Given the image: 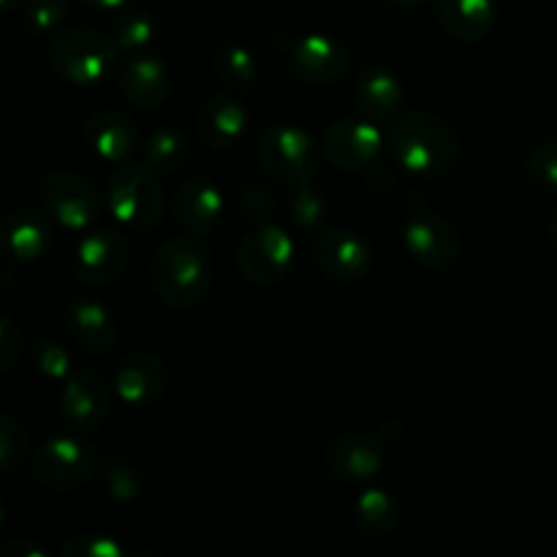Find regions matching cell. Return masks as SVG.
<instances>
[{"label": "cell", "mask_w": 557, "mask_h": 557, "mask_svg": "<svg viewBox=\"0 0 557 557\" xmlns=\"http://www.w3.org/2000/svg\"><path fill=\"white\" fill-rule=\"evenodd\" d=\"M109 411H112V397H109L107 379L98 370L82 368L63 381L60 413L71 430L92 433V430L103 428Z\"/></svg>", "instance_id": "obj_9"}, {"label": "cell", "mask_w": 557, "mask_h": 557, "mask_svg": "<svg viewBox=\"0 0 557 557\" xmlns=\"http://www.w3.org/2000/svg\"><path fill=\"white\" fill-rule=\"evenodd\" d=\"M41 199L49 215L69 232H90L103 212L101 194L69 169H52L44 174Z\"/></svg>", "instance_id": "obj_7"}, {"label": "cell", "mask_w": 557, "mask_h": 557, "mask_svg": "<svg viewBox=\"0 0 557 557\" xmlns=\"http://www.w3.org/2000/svg\"><path fill=\"white\" fill-rule=\"evenodd\" d=\"M52 223L38 210H16L0 226V248L16 261H36L52 248Z\"/></svg>", "instance_id": "obj_20"}, {"label": "cell", "mask_w": 557, "mask_h": 557, "mask_svg": "<svg viewBox=\"0 0 557 557\" xmlns=\"http://www.w3.org/2000/svg\"><path fill=\"white\" fill-rule=\"evenodd\" d=\"M384 150V134L368 120H335L324 134V156L332 166L359 172L373 166Z\"/></svg>", "instance_id": "obj_12"}, {"label": "cell", "mask_w": 557, "mask_h": 557, "mask_svg": "<svg viewBox=\"0 0 557 557\" xmlns=\"http://www.w3.org/2000/svg\"><path fill=\"white\" fill-rule=\"evenodd\" d=\"M259 158L275 183L294 188L315 177L321 166V147L299 125L277 123L261 134Z\"/></svg>", "instance_id": "obj_5"}, {"label": "cell", "mask_w": 557, "mask_h": 557, "mask_svg": "<svg viewBox=\"0 0 557 557\" xmlns=\"http://www.w3.org/2000/svg\"><path fill=\"white\" fill-rule=\"evenodd\" d=\"M212 69H215V76L223 82V85L237 87V90H245V87L253 85L256 74H259V65H256L250 49L237 47V44H234V47L221 49L215 63H212Z\"/></svg>", "instance_id": "obj_29"}, {"label": "cell", "mask_w": 557, "mask_h": 557, "mask_svg": "<svg viewBox=\"0 0 557 557\" xmlns=\"http://www.w3.org/2000/svg\"><path fill=\"white\" fill-rule=\"evenodd\" d=\"M22 354V332L9 315H0V375L9 373Z\"/></svg>", "instance_id": "obj_36"}, {"label": "cell", "mask_w": 557, "mask_h": 557, "mask_svg": "<svg viewBox=\"0 0 557 557\" xmlns=\"http://www.w3.org/2000/svg\"><path fill=\"white\" fill-rule=\"evenodd\" d=\"M65 326H69L71 337L96 357H103L117 346V324H114L112 310L96 299H71L65 308Z\"/></svg>", "instance_id": "obj_19"}, {"label": "cell", "mask_w": 557, "mask_h": 557, "mask_svg": "<svg viewBox=\"0 0 557 557\" xmlns=\"http://www.w3.org/2000/svg\"><path fill=\"white\" fill-rule=\"evenodd\" d=\"M288 63L299 79L310 82V85H330L346 74L348 49L337 38L324 36V33H310L294 44Z\"/></svg>", "instance_id": "obj_16"}, {"label": "cell", "mask_w": 557, "mask_h": 557, "mask_svg": "<svg viewBox=\"0 0 557 557\" xmlns=\"http://www.w3.org/2000/svg\"><path fill=\"white\" fill-rule=\"evenodd\" d=\"M386 466V446L375 435L348 433L326 449V471L337 482H368Z\"/></svg>", "instance_id": "obj_14"}, {"label": "cell", "mask_w": 557, "mask_h": 557, "mask_svg": "<svg viewBox=\"0 0 557 557\" xmlns=\"http://www.w3.org/2000/svg\"><path fill=\"white\" fill-rule=\"evenodd\" d=\"M3 525H5V506L3 500H0V531H3Z\"/></svg>", "instance_id": "obj_43"}, {"label": "cell", "mask_w": 557, "mask_h": 557, "mask_svg": "<svg viewBox=\"0 0 557 557\" xmlns=\"http://www.w3.org/2000/svg\"><path fill=\"white\" fill-rule=\"evenodd\" d=\"M128 239L117 228H90L85 237L79 239L74 250V267L76 277L87 286H107L114 283L128 267Z\"/></svg>", "instance_id": "obj_10"}, {"label": "cell", "mask_w": 557, "mask_h": 557, "mask_svg": "<svg viewBox=\"0 0 557 557\" xmlns=\"http://www.w3.org/2000/svg\"><path fill=\"white\" fill-rule=\"evenodd\" d=\"M354 525L362 536L368 539H384L400 522V506H397L395 495H389L386 490H364L357 500H354Z\"/></svg>", "instance_id": "obj_25"}, {"label": "cell", "mask_w": 557, "mask_h": 557, "mask_svg": "<svg viewBox=\"0 0 557 557\" xmlns=\"http://www.w3.org/2000/svg\"><path fill=\"white\" fill-rule=\"evenodd\" d=\"M98 476H101V484L109 498L120 500V504H134V500H139L145 495V479H141V473L125 460H120V457H109L98 468Z\"/></svg>", "instance_id": "obj_27"}, {"label": "cell", "mask_w": 557, "mask_h": 557, "mask_svg": "<svg viewBox=\"0 0 557 557\" xmlns=\"http://www.w3.org/2000/svg\"><path fill=\"white\" fill-rule=\"evenodd\" d=\"M69 3L65 0H27L25 5V27L33 33H52L63 25Z\"/></svg>", "instance_id": "obj_35"}, {"label": "cell", "mask_w": 557, "mask_h": 557, "mask_svg": "<svg viewBox=\"0 0 557 557\" xmlns=\"http://www.w3.org/2000/svg\"><path fill=\"white\" fill-rule=\"evenodd\" d=\"M33 364L47 381H65L71 375L69 348L52 337H44L33 346Z\"/></svg>", "instance_id": "obj_33"}, {"label": "cell", "mask_w": 557, "mask_h": 557, "mask_svg": "<svg viewBox=\"0 0 557 557\" xmlns=\"http://www.w3.org/2000/svg\"><path fill=\"white\" fill-rule=\"evenodd\" d=\"M549 239H553V245H555V250H557V212H555L553 221H549Z\"/></svg>", "instance_id": "obj_40"}, {"label": "cell", "mask_w": 557, "mask_h": 557, "mask_svg": "<svg viewBox=\"0 0 557 557\" xmlns=\"http://www.w3.org/2000/svg\"><path fill=\"white\" fill-rule=\"evenodd\" d=\"M288 212H292V221L299 228H305V232H319L324 226L326 215H330V201H326L324 190H319L315 185H294Z\"/></svg>", "instance_id": "obj_28"}, {"label": "cell", "mask_w": 557, "mask_h": 557, "mask_svg": "<svg viewBox=\"0 0 557 557\" xmlns=\"http://www.w3.org/2000/svg\"><path fill=\"white\" fill-rule=\"evenodd\" d=\"M112 384L120 403L134 408H145L152 406V403L166 392L169 370L156 354L136 351L128 354L125 359H120Z\"/></svg>", "instance_id": "obj_15"}, {"label": "cell", "mask_w": 557, "mask_h": 557, "mask_svg": "<svg viewBox=\"0 0 557 557\" xmlns=\"http://www.w3.org/2000/svg\"><path fill=\"white\" fill-rule=\"evenodd\" d=\"M403 243L411 259L428 270H446L457 259L460 237L446 218L433 210H413L403 228Z\"/></svg>", "instance_id": "obj_11"}, {"label": "cell", "mask_w": 557, "mask_h": 557, "mask_svg": "<svg viewBox=\"0 0 557 557\" xmlns=\"http://www.w3.org/2000/svg\"><path fill=\"white\" fill-rule=\"evenodd\" d=\"M389 150L406 172L428 177L451 166L457 158V134L438 114L411 112L392 125Z\"/></svg>", "instance_id": "obj_2"}, {"label": "cell", "mask_w": 557, "mask_h": 557, "mask_svg": "<svg viewBox=\"0 0 557 557\" xmlns=\"http://www.w3.org/2000/svg\"><path fill=\"white\" fill-rule=\"evenodd\" d=\"M22 0H0V14H3V11H11V9H16V5H20Z\"/></svg>", "instance_id": "obj_41"}, {"label": "cell", "mask_w": 557, "mask_h": 557, "mask_svg": "<svg viewBox=\"0 0 557 557\" xmlns=\"http://www.w3.org/2000/svg\"><path fill=\"white\" fill-rule=\"evenodd\" d=\"M63 557H125L128 547L120 539L103 536V533H82V536H71L69 542L60 547Z\"/></svg>", "instance_id": "obj_32"}, {"label": "cell", "mask_w": 557, "mask_h": 557, "mask_svg": "<svg viewBox=\"0 0 557 557\" xmlns=\"http://www.w3.org/2000/svg\"><path fill=\"white\" fill-rule=\"evenodd\" d=\"M30 438L22 422H16L9 413H0V476L14 473L25 462Z\"/></svg>", "instance_id": "obj_31"}, {"label": "cell", "mask_w": 557, "mask_h": 557, "mask_svg": "<svg viewBox=\"0 0 557 557\" xmlns=\"http://www.w3.org/2000/svg\"><path fill=\"white\" fill-rule=\"evenodd\" d=\"M354 98H357V107L368 114L375 123H386V120H395L397 112L403 109V82L397 79V74H392L384 65H370L359 74L357 87H354Z\"/></svg>", "instance_id": "obj_23"}, {"label": "cell", "mask_w": 557, "mask_h": 557, "mask_svg": "<svg viewBox=\"0 0 557 557\" xmlns=\"http://www.w3.org/2000/svg\"><path fill=\"white\" fill-rule=\"evenodd\" d=\"M395 5H400V9H411V5H419L424 3V0H392Z\"/></svg>", "instance_id": "obj_42"}, {"label": "cell", "mask_w": 557, "mask_h": 557, "mask_svg": "<svg viewBox=\"0 0 557 557\" xmlns=\"http://www.w3.org/2000/svg\"><path fill=\"white\" fill-rule=\"evenodd\" d=\"M243 210L253 221H264L275 210V194L270 188H264V185H248L243 190Z\"/></svg>", "instance_id": "obj_37"}, {"label": "cell", "mask_w": 557, "mask_h": 557, "mask_svg": "<svg viewBox=\"0 0 557 557\" xmlns=\"http://www.w3.org/2000/svg\"><path fill=\"white\" fill-rule=\"evenodd\" d=\"M112 38L117 41L120 49H131V52H139V49L150 47L152 38H156V22L145 11H123V14L114 20Z\"/></svg>", "instance_id": "obj_30"}, {"label": "cell", "mask_w": 557, "mask_h": 557, "mask_svg": "<svg viewBox=\"0 0 557 557\" xmlns=\"http://www.w3.org/2000/svg\"><path fill=\"white\" fill-rule=\"evenodd\" d=\"M188 161V139L177 128H156L145 141V166L156 174L177 172Z\"/></svg>", "instance_id": "obj_26"}, {"label": "cell", "mask_w": 557, "mask_h": 557, "mask_svg": "<svg viewBox=\"0 0 557 557\" xmlns=\"http://www.w3.org/2000/svg\"><path fill=\"white\" fill-rule=\"evenodd\" d=\"M152 292L174 310H190L212 286L210 250L194 237H174L156 250L150 264Z\"/></svg>", "instance_id": "obj_1"}, {"label": "cell", "mask_w": 557, "mask_h": 557, "mask_svg": "<svg viewBox=\"0 0 557 557\" xmlns=\"http://www.w3.org/2000/svg\"><path fill=\"white\" fill-rule=\"evenodd\" d=\"M237 261L243 275L256 286H272L283 281L294 264V239L275 223H259L239 243Z\"/></svg>", "instance_id": "obj_8"}, {"label": "cell", "mask_w": 557, "mask_h": 557, "mask_svg": "<svg viewBox=\"0 0 557 557\" xmlns=\"http://www.w3.org/2000/svg\"><path fill=\"white\" fill-rule=\"evenodd\" d=\"M107 207L128 232H152L166 215V196L152 169L120 163L109 177Z\"/></svg>", "instance_id": "obj_3"}, {"label": "cell", "mask_w": 557, "mask_h": 557, "mask_svg": "<svg viewBox=\"0 0 557 557\" xmlns=\"http://www.w3.org/2000/svg\"><path fill=\"white\" fill-rule=\"evenodd\" d=\"M172 215L185 232L212 234L223 215V196L215 183L205 177H190L177 185L172 196Z\"/></svg>", "instance_id": "obj_17"}, {"label": "cell", "mask_w": 557, "mask_h": 557, "mask_svg": "<svg viewBox=\"0 0 557 557\" xmlns=\"http://www.w3.org/2000/svg\"><path fill=\"white\" fill-rule=\"evenodd\" d=\"M120 90L134 107L161 109L169 98V90H172V74L161 58L136 52L120 69Z\"/></svg>", "instance_id": "obj_18"}, {"label": "cell", "mask_w": 557, "mask_h": 557, "mask_svg": "<svg viewBox=\"0 0 557 557\" xmlns=\"http://www.w3.org/2000/svg\"><path fill=\"white\" fill-rule=\"evenodd\" d=\"M3 557H47V549L41 544L30 542V539H11V542L3 544L0 549Z\"/></svg>", "instance_id": "obj_38"}, {"label": "cell", "mask_w": 557, "mask_h": 557, "mask_svg": "<svg viewBox=\"0 0 557 557\" xmlns=\"http://www.w3.org/2000/svg\"><path fill=\"white\" fill-rule=\"evenodd\" d=\"M30 471L41 487L69 493V490L82 487L98 471V455L92 444L76 435H58L33 455Z\"/></svg>", "instance_id": "obj_6"}, {"label": "cell", "mask_w": 557, "mask_h": 557, "mask_svg": "<svg viewBox=\"0 0 557 557\" xmlns=\"http://www.w3.org/2000/svg\"><path fill=\"white\" fill-rule=\"evenodd\" d=\"M196 131L205 145L215 147V150H228V147L239 145L248 131V112L237 98L212 96L210 101L201 103Z\"/></svg>", "instance_id": "obj_21"}, {"label": "cell", "mask_w": 557, "mask_h": 557, "mask_svg": "<svg viewBox=\"0 0 557 557\" xmlns=\"http://www.w3.org/2000/svg\"><path fill=\"white\" fill-rule=\"evenodd\" d=\"M313 259L332 281H362L373 267V248L351 228H332L315 239Z\"/></svg>", "instance_id": "obj_13"}, {"label": "cell", "mask_w": 557, "mask_h": 557, "mask_svg": "<svg viewBox=\"0 0 557 557\" xmlns=\"http://www.w3.org/2000/svg\"><path fill=\"white\" fill-rule=\"evenodd\" d=\"M85 141L101 161L120 166L134 156L139 134L120 112H96L85 123Z\"/></svg>", "instance_id": "obj_22"}, {"label": "cell", "mask_w": 557, "mask_h": 557, "mask_svg": "<svg viewBox=\"0 0 557 557\" xmlns=\"http://www.w3.org/2000/svg\"><path fill=\"white\" fill-rule=\"evenodd\" d=\"M528 177L536 188L557 194V141H544L528 156Z\"/></svg>", "instance_id": "obj_34"}, {"label": "cell", "mask_w": 557, "mask_h": 557, "mask_svg": "<svg viewBox=\"0 0 557 557\" xmlns=\"http://www.w3.org/2000/svg\"><path fill=\"white\" fill-rule=\"evenodd\" d=\"M79 3H85L87 9H96V11H117L123 9L128 0H79Z\"/></svg>", "instance_id": "obj_39"}, {"label": "cell", "mask_w": 557, "mask_h": 557, "mask_svg": "<svg viewBox=\"0 0 557 557\" xmlns=\"http://www.w3.org/2000/svg\"><path fill=\"white\" fill-rule=\"evenodd\" d=\"M495 0H438V20L457 41H482L495 25Z\"/></svg>", "instance_id": "obj_24"}, {"label": "cell", "mask_w": 557, "mask_h": 557, "mask_svg": "<svg viewBox=\"0 0 557 557\" xmlns=\"http://www.w3.org/2000/svg\"><path fill=\"white\" fill-rule=\"evenodd\" d=\"M117 41L98 27H71L49 47L52 69L74 85H98L117 63Z\"/></svg>", "instance_id": "obj_4"}]
</instances>
